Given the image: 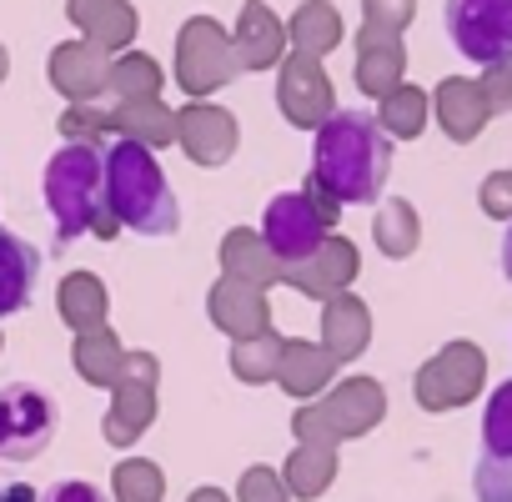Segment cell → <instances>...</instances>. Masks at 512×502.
<instances>
[{"label":"cell","instance_id":"30bf717a","mask_svg":"<svg viewBox=\"0 0 512 502\" xmlns=\"http://www.w3.org/2000/svg\"><path fill=\"white\" fill-rule=\"evenodd\" d=\"M0 502H41V497H36L31 482H6V487H0Z\"/></svg>","mask_w":512,"mask_h":502},{"label":"cell","instance_id":"3957f363","mask_svg":"<svg viewBox=\"0 0 512 502\" xmlns=\"http://www.w3.org/2000/svg\"><path fill=\"white\" fill-rule=\"evenodd\" d=\"M41 196H46V211L66 241L91 236L101 221V206H106L101 201V146L66 141L61 151H51L46 176H41Z\"/></svg>","mask_w":512,"mask_h":502},{"label":"cell","instance_id":"8992f818","mask_svg":"<svg viewBox=\"0 0 512 502\" xmlns=\"http://www.w3.org/2000/svg\"><path fill=\"white\" fill-rule=\"evenodd\" d=\"M442 26L462 61L482 71L512 61V0H447Z\"/></svg>","mask_w":512,"mask_h":502},{"label":"cell","instance_id":"9c48e42d","mask_svg":"<svg viewBox=\"0 0 512 502\" xmlns=\"http://www.w3.org/2000/svg\"><path fill=\"white\" fill-rule=\"evenodd\" d=\"M41 502H111V492L101 482H86V477H61L41 492Z\"/></svg>","mask_w":512,"mask_h":502},{"label":"cell","instance_id":"5b68a950","mask_svg":"<svg viewBox=\"0 0 512 502\" xmlns=\"http://www.w3.org/2000/svg\"><path fill=\"white\" fill-rule=\"evenodd\" d=\"M262 241L282 267H307L332 241V211H317V201L302 191H282L262 211Z\"/></svg>","mask_w":512,"mask_h":502},{"label":"cell","instance_id":"277c9868","mask_svg":"<svg viewBox=\"0 0 512 502\" xmlns=\"http://www.w3.org/2000/svg\"><path fill=\"white\" fill-rule=\"evenodd\" d=\"M61 427V407L36 382L0 387V462H36Z\"/></svg>","mask_w":512,"mask_h":502},{"label":"cell","instance_id":"ba28073f","mask_svg":"<svg viewBox=\"0 0 512 502\" xmlns=\"http://www.w3.org/2000/svg\"><path fill=\"white\" fill-rule=\"evenodd\" d=\"M482 472H512V382H497L482 407Z\"/></svg>","mask_w":512,"mask_h":502},{"label":"cell","instance_id":"6da1fadb","mask_svg":"<svg viewBox=\"0 0 512 502\" xmlns=\"http://www.w3.org/2000/svg\"><path fill=\"white\" fill-rule=\"evenodd\" d=\"M392 176V136L372 111L342 106L312 136V171L307 191L327 196L332 206H372Z\"/></svg>","mask_w":512,"mask_h":502},{"label":"cell","instance_id":"52a82bcc","mask_svg":"<svg viewBox=\"0 0 512 502\" xmlns=\"http://www.w3.org/2000/svg\"><path fill=\"white\" fill-rule=\"evenodd\" d=\"M36 282H41V251L0 226V317H16L31 307L36 297Z\"/></svg>","mask_w":512,"mask_h":502},{"label":"cell","instance_id":"7a4b0ae2","mask_svg":"<svg viewBox=\"0 0 512 502\" xmlns=\"http://www.w3.org/2000/svg\"><path fill=\"white\" fill-rule=\"evenodd\" d=\"M101 201L111 221L136 236H171L181 226V206L166 181V166L136 136H116L101 146Z\"/></svg>","mask_w":512,"mask_h":502},{"label":"cell","instance_id":"8fae6325","mask_svg":"<svg viewBox=\"0 0 512 502\" xmlns=\"http://www.w3.org/2000/svg\"><path fill=\"white\" fill-rule=\"evenodd\" d=\"M502 277L512 282V221H507V231H502Z\"/></svg>","mask_w":512,"mask_h":502}]
</instances>
